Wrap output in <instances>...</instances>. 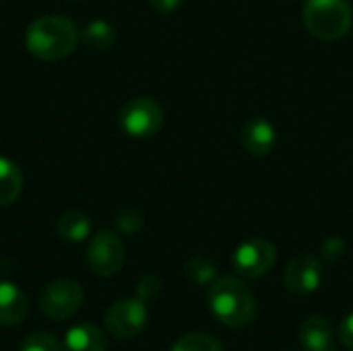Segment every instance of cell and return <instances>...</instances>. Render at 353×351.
Masks as SVG:
<instances>
[{
	"mask_svg": "<svg viewBox=\"0 0 353 351\" xmlns=\"http://www.w3.org/2000/svg\"><path fill=\"white\" fill-rule=\"evenodd\" d=\"M79 43V31L72 21L60 14H46L35 19L25 33V46L31 56L56 62L74 52Z\"/></svg>",
	"mask_w": 353,
	"mask_h": 351,
	"instance_id": "cell-1",
	"label": "cell"
},
{
	"mask_svg": "<svg viewBox=\"0 0 353 351\" xmlns=\"http://www.w3.org/2000/svg\"><path fill=\"white\" fill-rule=\"evenodd\" d=\"M207 300L215 319L228 327H246L256 317V300L250 288L238 277L215 279Z\"/></svg>",
	"mask_w": 353,
	"mask_h": 351,
	"instance_id": "cell-2",
	"label": "cell"
},
{
	"mask_svg": "<svg viewBox=\"0 0 353 351\" xmlns=\"http://www.w3.org/2000/svg\"><path fill=\"white\" fill-rule=\"evenodd\" d=\"M353 12L347 0H308L304 8V25L325 41H335L352 29Z\"/></svg>",
	"mask_w": 353,
	"mask_h": 351,
	"instance_id": "cell-3",
	"label": "cell"
},
{
	"mask_svg": "<svg viewBox=\"0 0 353 351\" xmlns=\"http://www.w3.org/2000/svg\"><path fill=\"white\" fill-rule=\"evenodd\" d=\"M83 300H85V292L77 281L56 279L43 288L39 296V308L43 317L52 321H64L77 314V310L83 306Z\"/></svg>",
	"mask_w": 353,
	"mask_h": 351,
	"instance_id": "cell-4",
	"label": "cell"
},
{
	"mask_svg": "<svg viewBox=\"0 0 353 351\" xmlns=\"http://www.w3.org/2000/svg\"><path fill=\"white\" fill-rule=\"evenodd\" d=\"M120 126L126 134L137 139L153 137L163 126V110L151 97L130 99L120 112Z\"/></svg>",
	"mask_w": 353,
	"mask_h": 351,
	"instance_id": "cell-5",
	"label": "cell"
},
{
	"mask_svg": "<svg viewBox=\"0 0 353 351\" xmlns=\"http://www.w3.org/2000/svg\"><path fill=\"white\" fill-rule=\"evenodd\" d=\"M124 259H126L124 244L112 232H99L89 242V248H87V265L99 277H112V275H116L122 269Z\"/></svg>",
	"mask_w": 353,
	"mask_h": 351,
	"instance_id": "cell-6",
	"label": "cell"
},
{
	"mask_svg": "<svg viewBox=\"0 0 353 351\" xmlns=\"http://www.w3.org/2000/svg\"><path fill=\"white\" fill-rule=\"evenodd\" d=\"M105 329L118 339H130L139 335L147 325V308L141 298L118 300L103 317Z\"/></svg>",
	"mask_w": 353,
	"mask_h": 351,
	"instance_id": "cell-7",
	"label": "cell"
},
{
	"mask_svg": "<svg viewBox=\"0 0 353 351\" xmlns=\"http://www.w3.org/2000/svg\"><path fill=\"white\" fill-rule=\"evenodd\" d=\"M277 250L269 240L252 238L240 244L234 252V267L244 277H261L273 269Z\"/></svg>",
	"mask_w": 353,
	"mask_h": 351,
	"instance_id": "cell-8",
	"label": "cell"
},
{
	"mask_svg": "<svg viewBox=\"0 0 353 351\" xmlns=\"http://www.w3.org/2000/svg\"><path fill=\"white\" fill-rule=\"evenodd\" d=\"M285 288L298 296H308L314 294L323 281V267L321 261L312 254H298L294 257L283 275Z\"/></svg>",
	"mask_w": 353,
	"mask_h": 351,
	"instance_id": "cell-9",
	"label": "cell"
},
{
	"mask_svg": "<svg viewBox=\"0 0 353 351\" xmlns=\"http://www.w3.org/2000/svg\"><path fill=\"white\" fill-rule=\"evenodd\" d=\"M27 312L29 302L25 292L10 281H0V325L17 327L27 319Z\"/></svg>",
	"mask_w": 353,
	"mask_h": 351,
	"instance_id": "cell-10",
	"label": "cell"
},
{
	"mask_svg": "<svg viewBox=\"0 0 353 351\" xmlns=\"http://www.w3.org/2000/svg\"><path fill=\"white\" fill-rule=\"evenodd\" d=\"M277 141L275 126L267 118H252L242 128V145L250 155L263 157L273 151Z\"/></svg>",
	"mask_w": 353,
	"mask_h": 351,
	"instance_id": "cell-11",
	"label": "cell"
},
{
	"mask_svg": "<svg viewBox=\"0 0 353 351\" xmlns=\"http://www.w3.org/2000/svg\"><path fill=\"white\" fill-rule=\"evenodd\" d=\"M300 339L306 351H335L333 327L323 317H308L300 327Z\"/></svg>",
	"mask_w": 353,
	"mask_h": 351,
	"instance_id": "cell-12",
	"label": "cell"
},
{
	"mask_svg": "<svg viewBox=\"0 0 353 351\" xmlns=\"http://www.w3.org/2000/svg\"><path fill=\"white\" fill-rule=\"evenodd\" d=\"M64 350L66 351H105L108 339L101 333V329L93 327L91 323H81L72 329H68L64 337Z\"/></svg>",
	"mask_w": 353,
	"mask_h": 351,
	"instance_id": "cell-13",
	"label": "cell"
},
{
	"mask_svg": "<svg viewBox=\"0 0 353 351\" xmlns=\"http://www.w3.org/2000/svg\"><path fill=\"white\" fill-rule=\"evenodd\" d=\"M23 190V176L14 161L0 157V207L12 205Z\"/></svg>",
	"mask_w": 353,
	"mask_h": 351,
	"instance_id": "cell-14",
	"label": "cell"
},
{
	"mask_svg": "<svg viewBox=\"0 0 353 351\" xmlns=\"http://www.w3.org/2000/svg\"><path fill=\"white\" fill-rule=\"evenodd\" d=\"M56 232L66 242H83L91 232V219L81 211H66L56 221Z\"/></svg>",
	"mask_w": 353,
	"mask_h": 351,
	"instance_id": "cell-15",
	"label": "cell"
},
{
	"mask_svg": "<svg viewBox=\"0 0 353 351\" xmlns=\"http://www.w3.org/2000/svg\"><path fill=\"white\" fill-rule=\"evenodd\" d=\"M81 41L87 50L91 52H103L116 41V29L108 21H91L83 31H81Z\"/></svg>",
	"mask_w": 353,
	"mask_h": 351,
	"instance_id": "cell-16",
	"label": "cell"
},
{
	"mask_svg": "<svg viewBox=\"0 0 353 351\" xmlns=\"http://www.w3.org/2000/svg\"><path fill=\"white\" fill-rule=\"evenodd\" d=\"M186 277L196 285H207L217 279V267L207 257H192L186 263Z\"/></svg>",
	"mask_w": 353,
	"mask_h": 351,
	"instance_id": "cell-17",
	"label": "cell"
},
{
	"mask_svg": "<svg viewBox=\"0 0 353 351\" xmlns=\"http://www.w3.org/2000/svg\"><path fill=\"white\" fill-rule=\"evenodd\" d=\"M172 351H223V348L213 335L190 333V335H184L182 339H178Z\"/></svg>",
	"mask_w": 353,
	"mask_h": 351,
	"instance_id": "cell-18",
	"label": "cell"
},
{
	"mask_svg": "<svg viewBox=\"0 0 353 351\" xmlns=\"http://www.w3.org/2000/svg\"><path fill=\"white\" fill-rule=\"evenodd\" d=\"M21 351H62V345L50 333H31L25 337Z\"/></svg>",
	"mask_w": 353,
	"mask_h": 351,
	"instance_id": "cell-19",
	"label": "cell"
},
{
	"mask_svg": "<svg viewBox=\"0 0 353 351\" xmlns=\"http://www.w3.org/2000/svg\"><path fill=\"white\" fill-rule=\"evenodd\" d=\"M116 228L124 234H137L143 228V215L134 209H124L116 217Z\"/></svg>",
	"mask_w": 353,
	"mask_h": 351,
	"instance_id": "cell-20",
	"label": "cell"
},
{
	"mask_svg": "<svg viewBox=\"0 0 353 351\" xmlns=\"http://www.w3.org/2000/svg\"><path fill=\"white\" fill-rule=\"evenodd\" d=\"M159 292H161V279H159L155 273L145 275V277L139 281V285H137V294H139V298H141L143 302L155 298Z\"/></svg>",
	"mask_w": 353,
	"mask_h": 351,
	"instance_id": "cell-21",
	"label": "cell"
},
{
	"mask_svg": "<svg viewBox=\"0 0 353 351\" xmlns=\"http://www.w3.org/2000/svg\"><path fill=\"white\" fill-rule=\"evenodd\" d=\"M343 252H345V244H343L341 238H329L323 244V257L327 261H337V259L343 257Z\"/></svg>",
	"mask_w": 353,
	"mask_h": 351,
	"instance_id": "cell-22",
	"label": "cell"
},
{
	"mask_svg": "<svg viewBox=\"0 0 353 351\" xmlns=\"http://www.w3.org/2000/svg\"><path fill=\"white\" fill-rule=\"evenodd\" d=\"M339 339H341V343L347 350H353V312L350 317H345V321L341 323V327H339Z\"/></svg>",
	"mask_w": 353,
	"mask_h": 351,
	"instance_id": "cell-23",
	"label": "cell"
},
{
	"mask_svg": "<svg viewBox=\"0 0 353 351\" xmlns=\"http://www.w3.org/2000/svg\"><path fill=\"white\" fill-rule=\"evenodd\" d=\"M180 2L182 0H149V4L155 10H159V12H172V10H176L180 6Z\"/></svg>",
	"mask_w": 353,
	"mask_h": 351,
	"instance_id": "cell-24",
	"label": "cell"
}]
</instances>
